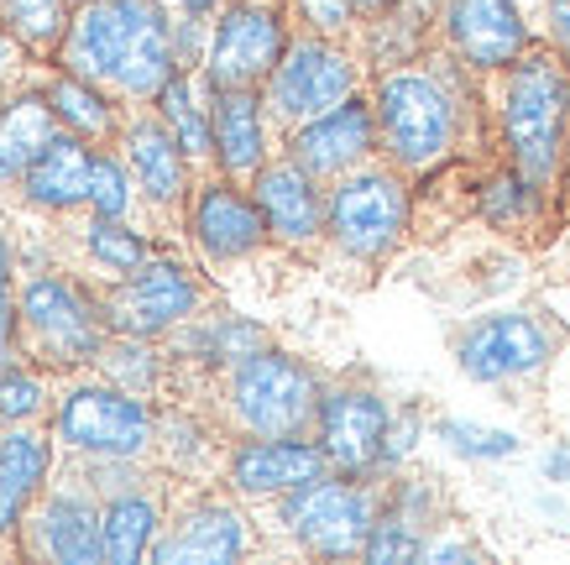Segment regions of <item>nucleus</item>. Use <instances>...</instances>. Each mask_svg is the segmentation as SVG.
<instances>
[{
  "mask_svg": "<svg viewBox=\"0 0 570 565\" xmlns=\"http://www.w3.org/2000/svg\"><path fill=\"white\" fill-rule=\"evenodd\" d=\"M105 89L116 105H153L157 89L178 74L174 11L163 0H89L73 6L69 37L52 58Z\"/></svg>",
  "mask_w": 570,
  "mask_h": 565,
  "instance_id": "nucleus-1",
  "label": "nucleus"
},
{
  "mask_svg": "<svg viewBox=\"0 0 570 565\" xmlns=\"http://www.w3.org/2000/svg\"><path fill=\"white\" fill-rule=\"evenodd\" d=\"M498 131L508 163L550 194L560 184L570 147V64L550 42H534L519 64L502 69Z\"/></svg>",
  "mask_w": 570,
  "mask_h": 565,
  "instance_id": "nucleus-2",
  "label": "nucleus"
},
{
  "mask_svg": "<svg viewBox=\"0 0 570 565\" xmlns=\"http://www.w3.org/2000/svg\"><path fill=\"white\" fill-rule=\"evenodd\" d=\"M461 58L450 52V64H397L377 69L372 85V110H377L382 153L397 173H434L450 163L461 142V85H455Z\"/></svg>",
  "mask_w": 570,
  "mask_h": 565,
  "instance_id": "nucleus-3",
  "label": "nucleus"
},
{
  "mask_svg": "<svg viewBox=\"0 0 570 565\" xmlns=\"http://www.w3.org/2000/svg\"><path fill=\"white\" fill-rule=\"evenodd\" d=\"M110 330L100 314V293H89L69 273L21 277V357L48 377L95 372Z\"/></svg>",
  "mask_w": 570,
  "mask_h": 565,
  "instance_id": "nucleus-4",
  "label": "nucleus"
},
{
  "mask_svg": "<svg viewBox=\"0 0 570 565\" xmlns=\"http://www.w3.org/2000/svg\"><path fill=\"white\" fill-rule=\"evenodd\" d=\"M220 393L236 435H314L325 388L298 357L262 345L220 377Z\"/></svg>",
  "mask_w": 570,
  "mask_h": 565,
  "instance_id": "nucleus-5",
  "label": "nucleus"
},
{
  "mask_svg": "<svg viewBox=\"0 0 570 565\" xmlns=\"http://www.w3.org/2000/svg\"><path fill=\"white\" fill-rule=\"evenodd\" d=\"M52 435L73 456H110V461H141L157 450V413L153 403L110 377L89 372L63 388L52 409Z\"/></svg>",
  "mask_w": 570,
  "mask_h": 565,
  "instance_id": "nucleus-6",
  "label": "nucleus"
},
{
  "mask_svg": "<svg viewBox=\"0 0 570 565\" xmlns=\"http://www.w3.org/2000/svg\"><path fill=\"white\" fill-rule=\"evenodd\" d=\"M372 481L377 477H346V471H325V477L304 481L298 493L273 503L277 529L288 534L304 555H325V561L362 555L366 534L382 514V493Z\"/></svg>",
  "mask_w": 570,
  "mask_h": 565,
  "instance_id": "nucleus-7",
  "label": "nucleus"
},
{
  "mask_svg": "<svg viewBox=\"0 0 570 565\" xmlns=\"http://www.w3.org/2000/svg\"><path fill=\"white\" fill-rule=\"evenodd\" d=\"M403 231H409V184L393 163H366L335 178L325 194V236L351 262L393 257Z\"/></svg>",
  "mask_w": 570,
  "mask_h": 565,
  "instance_id": "nucleus-8",
  "label": "nucleus"
},
{
  "mask_svg": "<svg viewBox=\"0 0 570 565\" xmlns=\"http://www.w3.org/2000/svg\"><path fill=\"white\" fill-rule=\"evenodd\" d=\"M351 95H362V58L346 48V37L325 32H298L283 52V64L273 69V79L262 85L267 116L283 131H298L304 120L325 116Z\"/></svg>",
  "mask_w": 570,
  "mask_h": 565,
  "instance_id": "nucleus-9",
  "label": "nucleus"
},
{
  "mask_svg": "<svg viewBox=\"0 0 570 565\" xmlns=\"http://www.w3.org/2000/svg\"><path fill=\"white\" fill-rule=\"evenodd\" d=\"M288 42H294V32H288L283 0H230L220 17L209 21V89H262L283 64Z\"/></svg>",
  "mask_w": 570,
  "mask_h": 565,
  "instance_id": "nucleus-10",
  "label": "nucleus"
},
{
  "mask_svg": "<svg viewBox=\"0 0 570 565\" xmlns=\"http://www.w3.org/2000/svg\"><path fill=\"white\" fill-rule=\"evenodd\" d=\"M199 304H205V283L178 257H147L137 273L116 277L100 293L105 330L110 335H141V341L174 335L178 325H189L199 314Z\"/></svg>",
  "mask_w": 570,
  "mask_h": 565,
  "instance_id": "nucleus-11",
  "label": "nucleus"
},
{
  "mask_svg": "<svg viewBox=\"0 0 570 565\" xmlns=\"http://www.w3.org/2000/svg\"><path fill=\"white\" fill-rule=\"evenodd\" d=\"M554 345H560V330L539 314V309H498V314H482L461 330L455 341V367L471 377V382H523L550 367Z\"/></svg>",
  "mask_w": 570,
  "mask_h": 565,
  "instance_id": "nucleus-12",
  "label": "nucleus"
},
{
  "mask_svg": "<svg viewBox=\"0 0 570 565\" xmlns=\"http://www.w3.org/2000/svg\"><path fill=\"white\" fill-rule=\"evenodd\" d=\"M21 555L32 561H63V565H95L105 561V503L79 471L42 487L17 534Z\"/></svg>",
  "mask_w": 570,
  "mask_h": 565,
  "instance_id": "nucleus-13",
  "label": "nucleus"
},
{
  "mask_svg": "<svg viewBox=\"0 0 570 565\" xmlns=\"http://www.w3.org/2000/svg\"><path fill=\"white\" fill-rule=\"evenodd\" d=\"M387 425H393V403L377 388H366V382H335L320 398L314 440L325 446L335 471H346V477H377Z\"/></svg>",
  "mask_w": 570,
  "mask_h": 565,
  "instance_id": "nucleus-14",
  "label": "nucleus"
},
{
  "mask_svg": "<svg viewBox=\"0 0 570 565\" xmlns=\"http://www.w3.org/2000/svg\"><path fill=\"white\" fill-rule=\"evenodd\" d=\"M325 471L335 466L309 435H242L225 450V487L246 503H277Z\"/></svg>",
  "mask_w": 570,
  "mask_h": 565,
  "instance_id": "nucleus-15",
  "label": "nucleus"
},
{
  "mask_svg": "<svg viewBox=\"0 0 570 565\" xmlns=\"http://www.w3.org/2000/svg\"><path fill=\"white\" fill-rule=\"evenodd\" d=\"M116 147H121L126 168H131V178H137L141 205L157 210V215H178V210H189V199H194V163L184 157V147H178L174 131H168V120L157 116V105L153 110H141V105L126 110Z\"/></svg>",
  "mask_w": 570,
  "mask_h": 565,
  "instance_id": "nucleus-16",
  "label": "nucleus"
},
{
  "mask_svg": "<svg viewBox=\"0 0 570 565\" xmlns=\"http://www.w3.org/2000/svg\"><path fill=\"white\" fill-rule=\"evenodd\" d=\"M252 549V524H246L242 503L225 493H199L163 524L153 545L157 565H230Z\"/></svg>",
  "mask_w": 570,
  "mask_h": 565,
  "instance_id": "nucleus-17",
  "label": "nucleus"
},
{
  "mask_svg": "<svg viewBox=\"0 0 570 565\" xmlns=\"http://www.w3.org/2000/svg\"><path fill=\"white\" fill-rule=\"evenodd\" d=\"M440 37L471 74H502L534 48V32H529L519 0H445Z\"/></svg>",
  "mask_w": 570,
  "mask_h": 565,
  "instance_id": "nucleus-18",
  "label": "nucleus"
},
{
  "mask_svg": "<svg viewBox=\"0 0 570 565\" xmlns=\"http://www.w3.org/2000/svg\"><path fill=\"white\" fill-rule=\"evenodd\" d=\"M382 153L377 110L366 95H351L325 116L304 120L298 131H288V157L298 168H309L314 178H346V173L366 168Z\"/></svg>",
  "mask_w": 570,
  "mask_h": 565,
  "instance_id": "nucleus-19",
  "label": "nucleus"
},
{
  "mask_svg": "<svg viewBox=\"0 0 570 565\" xmlns=\"http://www.w3.org/2000/svg\"><path fill=\"white\" fill-rule=\"evenodd\" d=\"M189 236L194 246L205 252V262H242L252 252H262L273 231L262 221V205L257 194L236 178H215L209 173L205 184H194V199H189Z\"/></svg>",
  "mask_w": 570,
  "mask_h": 565,
  "instance_id": "nucleus-20",
  "label": "nucleus"
},
{
  "mask_svg": "<svg viewBox=\"0 0 570 565\" xmlns=\"http://www.w3.org/2000/svg\"><path fill=\"white\" fill-rule=\"evenodd\" d=\"M252 194L262 205V221L273 231V241L283 246H309V241L325 236V194H320V178L309 168H298L294 157H277L252 178Z\"/></svg>",
  "mask_w": 570,
  "mask_h": 565,
  "instance_id": "nucleus-21",
  "label": "nucleus"
},
{
  "mask_svg": "<svg viewBox=\"0 0 570 565\" xmlns=\"http://www.w3.org/2000/svg\"><path fill=\"white\" fill-rule=\"evenodd\" d=\"M267 100L262 89H215V168L252 184L267 168Z\"/></svg>",
  "mask_w": 570,
  "mask_h": 565,
  "instance_id": "nucleus-22",
  "label": "nucleus"
},
{
  "mask_svg": "<svg viewBox=\"0 0 570 565\" xmlns=\"http://www.w3.org/2000/svg\"><path fill=\"white\" fill-rule=\"evenodd\" d=\"M89 163H95V142L58 126V137L37 153V163L21 178V199L32 210H48V215H69V210H85L89 199Z\"/></svg>",
  "mask_w": 570,
  "mask_h": 565,
  "instance_id": "nucleus-23",
  "label": "nucleus"
},
{
  "mask_svg": "<svg viewBox=\"0 0 570 565\" xmlns=\"http://www.w3.org/2000/svg\"><path fill=\"white\" fill-rule=\"evenodd\" d=\"M52 477V440L37 425H6L0 435V539H17L21 518Z\"/></svg>",
  "mask_w": 570,
  "mask_h": 565,
  "instance_id": "nucleus-24",
  "label": "nucleus"
},
{
  "mask_svg": "<svg viewBox=\"0 0 570 565\" xmlns=\"http://www.w3.org/2000/svg\"><path fill=\"white\" fill-rule=\"evenodd\" d=\"M267 341V330L242 320V314H194L189 325L174 330V367H199L205 377H225L236 361H246L252 351H262Z\"/></svg>",
  "mask_w": 570,
  "mask_h": 565,
  "instance_id": "nucleus-25",
  "label": "nucleus"
},
{
  "mask_svg": "<svg viewBox=\"0 0 570 565\" xmlns=\"http://www.w3.org/2000/svg\"><path fill=\"white\" fill-rule=\"evenodd\" d=\"M52 137H58V116H52L42 85L0 95V188L21 184Z\"/></svg>",
  "mask_w": 570,
  "mask_h": 565,
  "instance_id": "nucleus-26",
  "label": "nucleus"
},
{
  "mask_svg": "<svg viewBox=\"0 0 570 565\" xmlns=\"http://www.w3.org/2000/svg\"><path fill=\"white\" fill-rule=\"evenodd\" d=\"M157 116L168 120L184 157L194 168H215V89L205 69H178L168 85L157 89Z\"/></svg>",
  "mask_w": 570,
  "mask_h": 565,
  "instance_id": "nucleus-27",
  "label": "nucleus"
},
{
  "mask_svg": "<svg viewBox=\"0 0 570 565\" xmlns=\"http://www.w3.org/2000/svg\"><path fill=\"white\" fill-rule=\"evenodd\" d=\"M37 85H42V95H48L58 126H69V131L89 137L95 147L121 137V110H116V100H110L105 89H95L89 79H79V74L52 64V74L48 79H37Z\"/></svg>",
  "mask_w": 570,
  "mask_h": 565,
  "instance_id": "nucleus-28",
  "label": "nucleus"
},
{
  "mask_svg": "<svg viewBox=\"0 0 570 565\" xmlns=\"http://www.w3.org/2000/svg\"><path fill=\"white\" fill-rule=\"evenodd\" d=\"M157 534H163V508L147 487H126V493L105 497V561L110 565L153 561Z\"/></svg>",
  "mask_w": 570,
  "mask_h": 565,
  "instance_id": "nucleus-29",
  "label": "nucleus"
},
{
  "mask_svg": "<svg viewBox=\"0 0 570 565\" xmlns=\"http://www.w3.org/2000/svg\"><path fill=\"white\" fill-rule=\"evenodd\" d=\"M73 6L69 0H0V27L17 37L32 64H52L69 37Z\"/></svg>",
  "mask_w": 570,
  "mask_h": 565,
  "instance_id": "nucleus-30",
  "label": "nucleus"
},
{
  "mask_svg": "<svg viewBox=\"0 0 570 565\" xmlns=\"http://www.w3.org/2000/svg\"><path fill=\"white\" fill-rule=\"evenodd\" d=\"M95 372L121 382V388H131L141 398H153L168 382V372H174V357L153 351V341H141V335H110L100 361H95Z\"/></svg>",
  "mask_w": 570,
  "mask_h": 565,
  "instance_id": "nucleus-31",
  "label": "nucleus"
},
{
  "mask_svg": "<svg viewBox=\"0 0 570 565\" xmlns=\"http://www.w3.org/2000/svg\"><path fill=\"white\" fill-rule=\"evenodd\" d=\"M79 246L89 252V262L110 277H126L137 273L141 262L153 257V241L131 231V221H100V215H89V225L79 231Z\"/></svg>",
  "mask_w": 570,
  "mask_h": 565,
  "instance_id": "nucleus-32",
  "label": "nucleus"
},
{
  "mask_svg": "<svg viewBox=\"0 0 570 565\" xmlns=\"http://www.w3.org/2000/svg\"><path fill=\"white\" fill-rule=\"evenodd\" d=\"M137 199H141L137 178L126 168V157L116 153V142L95 147V163H89V199H85L89 215H100V221H131Z\"/></svg>",
  "mask_w": 570,
  "mask_h": 565,
  "instance_id": "nucleus-33",
  "label": "nucleus"
},
{
  "mask_svg": "<svg viewBox=\"0 0 570 565\" xmlns=\"http://www.w3.org/2000/svg\"><path fill=\"white\" fill-rule=\"evenodd\" d=\"M544 199H550V194H544L539 184H529V178H523L513 163H508L502 173H492V178L482 184V215L498 225V231L534 225L539 215H544Z\"/></svg>",
  "mask_w": 570,
  "mask_h": 565,
  "instance_id": "nucleus-34",
  "label": "nucleus"
},
{
  "mask_svg": "<svg viewBox=\"0 0 570 565\" xmlns=\"http://www.w3.org/2000/svg\"><path fill=\"white\" fill-rule=\"evenodd\" d=\"M48 372L42 367H0V425H42V413H48Z\"/></svg>",
  "mask_w": 570,
  "mask_h": 565,
  "instance_id": "nucleus-35",
  "label": "nucleus"
},
{
  "mask_svg": "<svg viewBox=\"0 0 570 565\" xmlns=\"http://www.w3.org/2000/svg\"><path fill=\"white\" fill-rule=\"evenodd\" d=\"M430 435L440 446L455 450V456H466V461H508V456L523 450V440L513 429H487V425H471V419H434Z\"/></svg>",
  "mask_w": 570,
  "mask_h": 565,
  "instance_id": "nucleus-36",
  "label": "nucleus"
},
{
  "mask_svg": "<svg viewBox=\"0 0 570 565\" xmlns=\"http://www.w3.org/2000/svg\"><path fill=\"white\" fill-rule=\"evenodd\" d=\"M424 539H430V534L419 529V524H409V518L397 514V508H387V503H382L377 524H372V534H366V549H362V561H372V565L424 561Z\"/></svg>",
  "mask_w": 570,
  "mask_h": 565,
  "instance_id": "nucleus-37",
  "label": "nucleus"
},
{
  "mask_svg": "<svg viewBox=\"0 0 570 565\" xmlns=\"http://www.w3.org/2000/svg\"><path fill=\"white\" fill-rule=\"evenodd\" d=\"M157 446L168 450L174 471H194L199 461H215V456H220L215 429H205L194 413H168V419H157Z\"/></svg>",
  "mask_w": 570,
  "mask_h": 565,
  "instance_id": "nucleus-38",
  "label": "nucleus"
},
{
  "mask_svg": "<svg viewBox=\"0 0 570 565\" xmlns=\"http://www.w3.org/2000/svg\"><path fill=\"white\" fill-rule=\"evenodd\" d=\"M21 361V273L17 246L0 231V367Z\"/></svg>",
  "mask_w": 570,
  "mask_h": 565,
  "instance_id": "nucleus-39",
  "label": "nucleus"
},
{
  "mask_svg": "<svg viewBox=\"0 0 570 565\" xmlns=\"http://www.w3.org/2000/svg\"><path fill=\"white\" fill-rule=\"evenodd\" d=\"M298 21H304V32H325V37H351L362 27L356 17V0H283Z\"/></svg>",
  "mask_w": 570,
  "mask_h": 565,
  "instance_id": "nucleus-40",
  "label": "nucleus"
},
{
  "mask_svg": "<svg viewBox=\"0 0 570 565\" xmlns=\"http://www.w3.org/2000/svg\"><path fill=\"white\" fill-rule=\"evenodd\" d=\"M414 446H419V413L414 409H403V413L393 409V425H387V446H382V471L377 477L397 471V466L414 456Z\"/></svg>",
  "mask_w": 570,
  "mask_h": 565,
  "instance_id": "nucleus-41",
  "label": "nucleus"
},
{
  "mask_svg": "<svg viewBox=\"0 0 570 565\" xmlns=\"http://www.w3.org/2000/svg\"><path fill=\"white\" fill-rule=\"evenodd\" d=\"M544 42L570 64V0H550L544 6Z\"/></svg>",
  "mask_w": 570,
  "mask_h": 565,
  "instance_id": "nucleus-42",
  "label": "nucleus"
},
{
  "mask_svg": "<svg viewBox=\"0 0 570 565\" xmlns=\"http://www.w3.org/2000/svg\"><path fill=\"white\" fill-rule=\"evenodd\" d=\"M21 64H32V58H27V52H21V42L11 32H6V27H0V95H11V79H17L21 74Z\"/></svg>",
  "mask_w": 570,
  "mask_h": 565,
  "instance_id": "nucleus-43",
  "label": "nucleus"
},
{
  "mask_svg": "<svg viewBox=\"0 0 570 565\" xmlns=\"http://www.w3.org/2000/svg\"><path fill=\"white\" fill-rule=\"evenodd\" d=\"M482 545L471 539H424V561H476Z\"/></svg>",
  "mask_w": 570,
  "mask_h": 565,
  "instance_id": "nucleus-44",
  "label": "nucleus"
},
{
  "mask_svg": "<svg viewBox=\"0 0 570 565\" xmlns=\"http://www.w3.org/2000/svg\"><path fill=\"white\" fill-rule=\"evenodd\" d=\"M230 0H174V17H194V21H215Z\"/></svg>",
  "mask_w": 570,
  "mask_h": 565,
  "instance_id": "nucleus-45",
  "label": "nucleus"
},
{
  "mask_svg": "<svg viewBox=\"0 0 570 565\" xmlns=\"http://www.w3.org/2000/svg\"><path fill=\"white\" fill-rule=\"evenodd\" d=\"M544 481H570V440L544 456Z\"/></svg>",
  "mask_w": 570,
  "mask_h": 565,
  "instance_id": "nucleus-46",
  "label": "nucleus"
},
{
  "mask_svg": "<svg viewBox=\"0 0 570 565\" xmlns=\"http://www.w3.org/2000/svg\"><path fill=\"white\" fill-rule=\"evenodd\" d=\"M387 6H393V0H356V17H362V21H372V17H382Z\"/></svg>",
  "mask_w": 570,
  "mask_h": 565,
  "instance_id": "nucleus-47",
  "label": "nucleus"
},
{
  "mask_svg": "<svg viewBox=\"0 0 570 565\" xmlns=\"http://www.w3.org/2000/svg\"><path fill=\"white\" fill-rule=\"evenodd\" d=\"M544 6H550V0H519L523 17H544Z\"/></svg>",
  "mask_w": 570,
  "mask_h": 565,
  "instance_id": "nucleus-48",
  "label": "nucleus"
},
{
  "mask_svg": "<svg viewBox=\"0 0 570 565\" xmlns=\"http://www.w3.org/2000/svg\"><path fill=\"white\" fill-rule=\"evenodd\" d=\"M69 6H89V0H69Z\"/></svg>",
  "mask_w": 570,
  "mask_h": 565,
  "instance_id": "nucleus-49",
  "label": "nucleus"
}]
</instances>
